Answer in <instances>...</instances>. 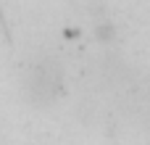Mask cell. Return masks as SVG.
<instances>
[{
    "instance_id": "1",
    "label": "cell",
    "mask_w": 150,
    "mask_h": 145,
    "mask_svg": "<svg viewBox=\"0 0 150 145\" xmlns=\"http://www.w3.org/2000/svg\"><path fill=\"white\" fill-rule=\"evenodd\" d=\"M18 90L26 103L37 108L55 106L61 95L66 92V71L63 63L50 53H34L26 55L18 69Z\"/></svg>"
}]
</instances>
